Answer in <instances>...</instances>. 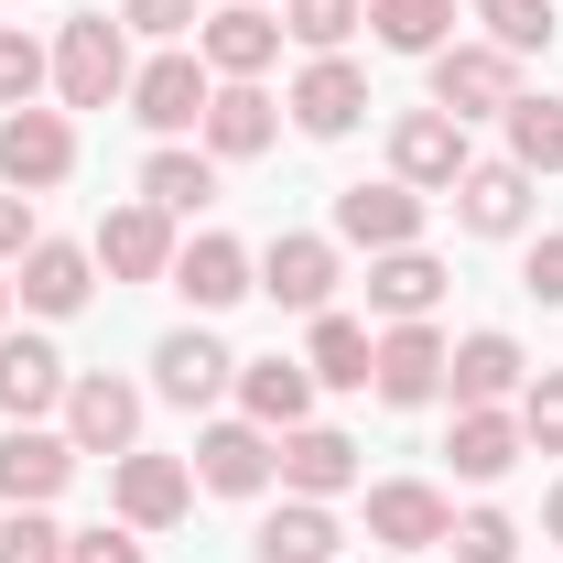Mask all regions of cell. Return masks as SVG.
<instances>
[{
	"instance_id": "obj_17",
	"label": "cell",
	"mask_w": 563,
	"mask_h": 563,
	"mask_svg": "<svg viewBox=\"0 0 563 563\" xmlns=\"http://www.w3.org/2000/svg\"><path fill=\"white\" fill-rule=\"evenodd\" d=\"M152 390H163V401H185V412H207L217 390H239V357L217 347L207 325H174V336L152 347Z\"/></svg>"
},
{
	"instance_id": "obj_26",
	"label": "cell",
	"mask_w": 563,
	"mask_h": 563,
	"mask_svg": "<svg viewBox=\"0 0 563 563\" xmlns=\"http://www.w3.org/2000/svg\"><path fill=\"white\" fill-rule=\"evenodd\" d=\"M433 303H444V261H433V250H379V261H368V314L422 325Z\"/></svg>"
},
{
	"instance_id": "obj_12",
	"label": "cell",
	"mask_w": 563,
	"mask_h": 563,
	"mask_svg": "<svg viewBox=\"0 0 563 563\" xmlns=\"http://www.w3.org/2000/svg\"><path fill=\"white\" fill-rule=\"evenodd\" d=\"M261 292H272L282 314H325V303H336V239L282 228L272 250H261Z\"/></svg>"
},
{
	"instance_id": "obj_44",
	"label": "cell",
	"mask_w": 563,
	"mask_h": 563,
	"mask_svg": "<svg viewBox=\"0 0 563 563\" xmlns=\"http://www.w3.org/2000/svg\"><path fill=\"white\" fill-rule=\"evenodd\" d=\"M0 325H11V282H0Z\"/></svg>"
},
{
	"instance_id": "obj_20",
	"label": "cell",
	"mask_w": 563,
	"mask_h": 563,
	"mask_svg": "<svg viewBox=\"0 0 563 563\" xmlns=\"http://www.w3.org/2000/svg\"><path fill=\"white\" fill-rule=\"evenodd\" d=\"M76 466H87V455H76L66 433H44V422H11V433H0V498H11V509H44Z\"/></svg>"
},
{
	"instance_id": "obj_35",
	"label": "cell",
	"mask_w": 563,
	"mask_h": 563,
	"mask_svg": "<svg viewBox=\"0 0 563 563\" xmlns=\"http://www.w3.org/2000/svg\"><path fill=\"white\" fill-rule=\"evenodd\" d=\"M44 87H55V55H44L33 33H11V22H0V109H33Z\"/></svg>"
},
{
	"instance_id": "obj_10",
	"label": "cell",
	"mask_w": 563,
	"mask_h": 563,
	"mask_svg": "<svg viewBox=\"0 0 563 563\" xmlns=\"http://www.w3.org/2000/svg\"><path fill=\"white\" fill-rule=\"evenodd\" d=\"M207 98H217V76H207V55H152V66H131V120L141 131H196L207 120Z\"/></svg>"
},
{
	"instance_id": "obj_36",
	"label": "cell",
	"mask_w": 563,
	"mask_h": 563,
	"mask_svg": "<svg viewBox=\"0 0 563 563\" xmlns=\"http://www.w3.org/2000/svg\"><path fill=\"white\" fill-rule=\"evenodd\" d=\"M444 542H455V563H520V520L509 509H466Z\"/></svg>"
},
{
	"instance_id": "obj_22",
	"label": "cell",
	"mask_w": 563,
	"mask_h": 563,
	"mask_svg": "<svg viewBox=\"0 0 563 563\" xmlns=\"http://www.w3.org/2000/svg\"><path fill=\"white\" fill-rule=\"evenodd\" d=\"M272 466H282V488H292V498H347L357 488V444L336 433V422H292Z\"/></svg>"
},
{
	"instance_id": "obj_6",
	"label": "cell",
	"mask_w": 563,
	"mask_h": 563,
	"mask_svg": "<svg viewBox=\"0 0 563 563\" xmlns=\"http://www.w3.org/2000/svg\"><path fill=\"white\" fill-rule=\"evenodd\" d=\"M466 163H477V152H466V120H444V109H401V120H390V174H401L412 196H455Z\"/></svg>"
},
{
	"instance_id": "obj_23",
	"label": "cell",
	"mask_w": 563,
	"mask_h": 563,
	"mask_svg": "<svg viewBox=\"0 0 563 563\" xmlns=\"http://www.w3.org/2000/svg\"><path fill=\"white\" fill-rule=\"evenodd\" d=\"M239 422H261V433L314 422V368L303 357H239Z\"/></svg>"
},
{
	"instance_id": "obj_11",
	"label": "cell",
	"mask_w": 563,
	"mask_h": 563,
	"mask_svg": "<svg viewBox=\"0 0 563 563\" xmlns=\"http://www.w3.org/2000/svg\"><path fill=\"white\" fill-rule=\"evenodd\" d=\"M336 239H347V250H368V261H379V250H422V196L401 185V174L347 185V196H336Z\"/></svg>"
},
{
	"instance_id": "obj_24",
	"label": "cell",
	"mask_w": 563,
	"mask_h": 563,
	"mask_svg": "<svg viewBox=\"0 0 563 563\" xmlns=\"http://www.w3.org/2000/svg\"><path fill=\"white\" fill-rule=\"evenodd\" d=\"M66 357L44 347V336H0V412L11 422H44V412H66Z\"/></svg>"
},
{
	"instance_id": "obj_43",
	"label": "cell",
	"mask_w": 563,
	"mask_h": 563,
	"mask_svg": "<svg viewBox=\"0 0 563 563\" xmlns=\"http://www.w3.org/2000/svg\"><path fill=\"white\" fill-rule=\"evenodd\" d=\"M542 531H553V542H563V488H553V498H542Z\"/></svg>"
},
{
	"instance_id": "obj_40",
	"label": "cell",
	"mask_w": 563,
	"mask_h": 563,
	"mask_svg": "<svg viewBox=\"0 0 563 563\" xmlns=\"http://www.w3.org/2000/svg\"><path fill=\"white\" fill-rule=\"evenodd\" d=\"M520 292H531V303H563V228H542V239H531V261H520Z\"/></svg>"
},
{
	"instance_id": "obj_13",
	"label": "cell",
	"mask_w": 563,
	"mask_h": 563,
	"mask_svg": "<svg viewBox=\"0 0 563 563\" xmlns=\"http://www.w3.org/2000/svg\"><path fill=\"white\" fill-rule=\"evenodd\" d=\"M272 455H282V433H261V422H207V433H196V488H217V498H261V488L282 477Z\"/></svg>"
},
{
	"instance_id": "obj_41",
	"label": "cell",
	"mask_w": 563,
	"mask_h": 563,
	"mask_svg": "<svg viewBox=\"0 0 563 563\" xmlns=\"http://www.w3.org/2000/svg\"><path fill=\"white\" fill-rule=\"evenodd\" d=\"M120 22L152 33V44H174V33H196V0H120Z\"/></svg>"
},
{
	"instance_id": "obj_42",
	"label": "cell",
	"mask_w": 563,
	"mask_h": 563,
	"mask_svg": "<svg viewBox=\"0 0 563 563\" xmlns=\"http://www.w3.org/2000/svg\"><path fill=\"white\" fill-rule=\"evenodd\" d=\"M33 239H44V228H33V196H11V185H0V261H22Z\"/></svg>"
},
{
	"instance_id": "obj_30",
	"label": "cell",
	"mask_w": 563,
	"mask_h": 563,
	"mask_svg": "<svg viewBox=\"0 0 563 563\" xmlns=\"http://www.w3.org/2000/svg\"><path fill=\"white\" fill-rule=\"evenodd\" d=\"M217 196V163L207 152H185V141H163L152 163H141V207H163V217H196Z\"/></svg>"
},
{
	"instance_id": "obj_27",
	"label": "cell",
	"mask_w": 563,
	"mask_h": 563,
	"mask_svg": "<svg viewBox=\"0 0 563 563\" xmlns=\"http://www.w3.org/2000/svg\"><path fill=\"white\" fill-rule=\"evenodd\" d=\"M444 455H455V477H466V488H498V477H509L531 444H520V412H455Z\"/></svg>"
},
{
	"instance_id": "obj_2",
	"label": "cell",
	"mask_w": 563,
	"mask_h": 563,
	"mask_svg": "<svg viewBox=\"0 0 563 563\" xmlns=\"http://www.w3.org/2000/svg\"><path fill=\"white\" fill-rule=\"evenodd\" d=\"M422 66H433V109L444 120H509V98H520V55H498V44H444Z\"/></svg>"
},
{
	"instance_id": "obj_4",
	"label": "cell",
	"mask_w": 563,
	"mask_h": 563,
	"mask_svg": "<svg viewBox=\"0 0 563 563\" xmlns=\"http://www.w3.org/2000/svg\"><path fill=\"white\" fill-rule=\"evenodd\" d=\"M76 174V120L66 109H11L0 120V185L11 196H55Z\"/></svg>"
},
{
	"instance_id": "obj_8",
	"label": "cell",
	"mask_w": 563,
	"mask_h": 563,
	"mask_svg": "<svg viewBox=\"0 0 563 563\" xmlns=\"http://www.w3.org/2000/svg\"><path fill=\"white\" fill-rule=\"evenodd\" d=\"M109 509H120V520H131V531H174V520H185V509H196V466H185V455H120V466H109Z\"/></svg>"
},
{
	"instance_id": "obj_38",
	"label": "cell",
	"mask_w": 563,
	"mask_h": 563,
	"mask_svg": "<svg viewBox=\"0 0 563 563\" xmlns=\"http://www.w3.org/2000/svg\"><path fill=\"white\" fill-rule=\"evenodd\" d=\"M0 563H66V531H55L44 509H11V520H0Z\"/></svg>"
},
{
	"instance_id": "obj_16",
	"label": "cell",
	"mask_w": 563,
	"mask_h": 563,
	"mask_svg": "<svg viewBox=\"0 0 563 563\" xmlns=\"http://www.w3.org/2000/svg\"><path fill=\"white\" fill-rule=\"evenodd\" d=\"M196 131H207V163H250V152H272V141H282V98L261 87V76H228Z\"/></svg>"
},
{
	"instance_id": "obj_1",
	"label": "cell",
	"mask_w": 563,
	"mask_h": 563,
	"mask_svg": "<svg viewBox=\"0 0 563 563\" xmlns=\"http://www.w3.org/2000/svg\"><path fill=\"white\" fill-rule=\"evenodd\" d=\"M55 98H66V109L131 98V22H120V11H76L66 33H55Z\"/></svg>"
},
{
	"instance_id": "obj_14",
	"label": "cell",
	"mask_w": 563,
	"mask_h": 563,
	"mask_svg": "<svg viewBox=\"0 0 563 563\" xmlns=\"http://www.w3.org/2000/svg\"><path fill=\"white\" fill-rule=\"evenodd\" d=\"M282 109H292V131H303V141H347L357 120H368V76H357L347 55H314V66L292 76Z\"/></svg>"
},
{
	"instance_id": "obj_28",
	"label": "cell",
	"mask_w": 563,
	"mask_h": 563,
	"mask_svg": "<svg viewBox=\"0 0 563 563\" xmlns=\"http://www.w3.org/2000/svg\"><path fill=\"white\" fill-rule=\"evenodd\" d=\"M336 509L325 498H282L272 520H261V542H250V563H336Z\"/></svg>"
},
{
	"instance_id": "obj_15",
	"label": "cell",
	"mask_w": 563,
	"mask_h": 563,
	"mask_svg": "<svg viewBox=\"0 0 563 563\" xmlns=\"http://www.w3.org/2000/svg\"><path fill=\"white\" fill-rule=\"evenodd\" d=\"M174 292H185L196 314H228L239 292H261V261H250L228 228H196V239L174 250Z\"/></svg>"
},
{
	"instance_id": "obj_3",
	"label": "cell",
	"mask_w": 563,
	"mask_h": 563,
	"mask_svg": "<svg viewBox=\"0 0 563 563\" xmlns=\"http://www.w3.org/2000/svg\"><path fill=\"white\" fill-rule=\"evenodd\" d=\"M66 444L76 455H109V466L141 444V390L120 379V368H76L66 379Z\"/></svg>"
},
{
	"instance_id": "obj_19",
	"label": "cell",
	"mask_w": 563,
	"mask_h": 563,
	"mask_svg": "<svg viewBox=\"0 0 563 563\" xmlns=\"http://www.w3.org/2000/svg\"><path fill=\"white\" fill-rule=\"evenodd\" d=\"M196 55H207V76H217V87H228V76H272L282 22L261 11V0H228V11H207V22H196Z\"/></svg>"
},
{
	"instance_id": "obj_25",
	"label": "cell",
	"mask_w": 563,
	"mask_h": 563,
	"mask_svg": "<svg viewBox=\"0 0 563 563\" xmlns=\"http://www.w3.org/2000/svg\"><path fill=\"white\" fill-rule=\"evenodd\" d=\"M33 314H76L87 292H98V250H76V239H33L22 250V282H11Z\"/></svg>"
},
{
	"instance_id": "obj_31",
	"label": "cell",
	"mask_w": 563,
	"mask_h": 563,
	"mask_svg": "<svg viewBox=\"0 0 563 563\" xmlns=\"http://www.w3.org/2000/svg\"><path fill=\"white\" fill-rule=\"evenodd\" d=\"M368 33L390 55H444L455 44V0H368Z\"/></svg>"
},
{
	"instance_id": "obj_32",
	"label": "cell",
	"mask_w": 563,
	"mask_h": 563,
	"mask_svg": "<svg viewBox=\"0 0 563 563\" xmlns=\"http://www.w3.org/2000/svg\"><path fill=\"white\" fill-rule=\"evenodd\" d=\"M509 163L520 174H563V98H509Z\"/></svg>"
},
{
	"instance_id": "obj_33",
	"label": "cell",
	"mask_w": 563,
	"mask_h": 563,
	"mask_svg": "<svg viewBox=\"0 0 563 563\" xmlns=\"http://www.w3.org/2000/svg\"><path fill=\"white\" fill-rule=\"evenodd\" d=\"M477 44H498V55H542L553 44V0H477Z\"/></svg>"
},
{
	"instance_id": "obj_5",
	"label": "cell",
	"mask_w": 563,
	"mask_h": 563,
	"mask_svg": "<svg viewBox=\"0 0 563 563\" xmlns=\"http://www.w3.org/2000/svg\"><path fill=\"white\" fill-rule=\"evenodd\" d=\"M520 379H531V357H520V336H498V325L455 336V357H444V401L455 412H509Z\"/></svg>"
},
{
	"instance_id": "obj_7",
	"label": "cell",
	"mask_w": 563,
	"mask_h": 563,
	"mask_svg": "<svg viewBox=\"0 0 563 563\" xmlns=\"http://www.w3.org/2000/svg\"><path fill=\"white\" fill-rule=\"evenodd\" d=\"M444 336H433V314L422 325H390L379 347H368V390L390 401V412H422V401H444Z\"/></svg>"
},
{
	"instance_id": "obj_21",
	"label": "cell",
	"mask_w": 563,
	"mask_h": 563,
	"mask_svg": "<svg viewBox=\"0 0 563 563\" xmlns=\"http://www.w3.org/2000/svg\"><path fill=\"white\" fill-rule=\"evenodd\" d=\"M455 531V498L422 488V477H390V488H368V542H390V553H433Z\"/></svg>"
},
{
	"instance_id": "obj_29",
	"label": "cell",
	"mask_w": 563,
	"mask_h": 563,
	"mask_svg": "<svg viewBox=\"0 0 563 563\" xmlns=\"http://www.w3.org/2000/svg\"><path fill=\"white\" fill-rule=\"evenodd\" d=\"M368 347H379V336H368L357 314H336V303H325V314H314V336H303L314 390H368Z\"/></svg>"
},
{
	"instance_id": "obj_9",
	"label": "cell",
	"mask_w": 563,
	"mask_h": 563,
	"mask_svg": "<svg viewBox=\"0 0 563 563\" xmlns=\"http://www.w3.org/2000/svg\"><path fill=\"white\" fill-rule=\"evenodd\" d=\"M87 250H98V272L109 282H174V250H185V239H174V217L163 207H109L98 217V239H87Z\"/></svg>"
},
{
	"instance_id": "obj_18",
	"label": "cell",
	"mask_w": 563,
	"mask_h": 563,
	"mask_svg": "<svg viewBox=\"0 0 563 563\" xmlns=\"http://www.w3.org/2000/svg\"><path fill=\"white\" fill-rule=\"evenodd\" d=\"M455 228H466V239H520V228H531V174H520L509 152H498V163H466V174H455Z\"/></svg>"
},
{
	"instance_id": "obj_37",
	"label": "cell",
	"mask_w": 563,
	"mask_h": 563,
	"mask_svg": "<svg viewBox=\"0 0 563 563\" xmlns=\"http://www.w3.org/2000/svg\"><path fill=\"white\" fill-rule=\"evenodd\" d=\"M520 444H531V455H563V368L520 379Z\"/></svg>"
},
{
	"instance_id": "obj_34",
	"label": "cell",
	"mask_w": 563,
	"mask_h": 563,
	"mask_svg": "<svg viewBox=\"0 0 563 563\" xmlns=\"http://www.w3.org/2000/svg\"><path fill=\"white\" fill-rule=\"evenodd\" d=\"M357 22H368V0H282V33H292V44H314V55H336Z\"/></svg>"
},
{
	"instance_id": "obj_39",
	"label": "cell",
	"mask_w": 563,
	"mask_h": 563,
	"mask_svg": "<svg viewBox=\"0 0 563 563\" xmlns=\"http://www.w3.org/2000/svg\"><path fill=\"white\" fill-rule=\"evenodd\" d=\"M66 563H152V542L131 520H98V531H66Z\"/></svg>"
}]
</instances>
